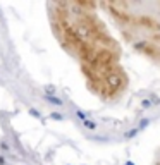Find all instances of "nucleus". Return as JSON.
I'll list each match as a JSON object with an SVG mask.
<instances>
[{
	"label": "nucleus",
	"instance_id": "1",
	"mask_svg": "<svg viewBox=\"0 0 160 165\" xmlns=\"http://www.w3.org/2000/svg\"><path fill=\"white\" fill-rule=\"evenodd\" d=\"M45 100H48V102H52V103H53V105H59V107H60V105H62V100H59V98H55V96H52V95H47V96H45Z\"/></svg>",
	"mask_w": 160,
	"mask_h": 165
},
{
	"label": "nucleus",
	"instance_id": "2",
	"mask_svg": "<svg viewBox=\"0 0 160 165\" xmlns=\"http://www.w3.org/2000/svg\"><path fill=\"white\" fill-rule=\"evenodd\" d=\"M85 126L88 127V129H97V124L93 122V120H85Z\"/></svg>",
	"mask_w": 160,
	"mask_h": 165
},
{
	"label": "nucleus",
	"instance_id": "3",
	"mask_svg": "<svg viewBox=\"0 0 160 165\" xmlns=\"http://www.w3.org/2000/svg\"><path fill=\"white\" fill-rule=\"evenodd\" d=\"M2 150H5V151H9V145H5V143H2Z\"/></svg>",
	"mask_w": 160,
	"mask_h": 165
},
{
	"label": "nucleus",
	"instance_id": "4",
	"mask_svg": "<svg viewBox=\"0 0 160 165\" xmlns=\"http://www.w3.org/2000/svg\"><path fill=\"white\" fill-rule=\"evenodd\" d=\"M3 163H5V162H3V158H0V165H3Z\"/></svg>",
	"mask_w": 160,
	"mask_h": 165
}]
</instances>
